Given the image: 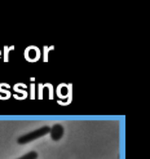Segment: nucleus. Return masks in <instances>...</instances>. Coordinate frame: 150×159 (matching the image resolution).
Wrapping results in <instances>:
<instances>
[{
	"label": "nucleus",
	"mask_w": 150,
	"mask_h": 159,
	"mask_svg": "<svg viewBox=\"0 0 150 159\" xmlns=\"http://www.w3.org/2000/svg\"><path fill=\"white\" fill-rule=\"evenodd\" d=\"M49 131H51L48 125H44V127H42V128H38L34 132H30V133L25 134V136H21L18 139V144H27V142H30V141H34L36 139H40V137L45 136L47 133H49Z\"/></svg>",
	"instance_id": "obj_1"
},
{
	"label": "nucleus",
	"mask_w": 150,
	"mask_h": 159,
	"mask_svg": "<svg viewBox=\"0 0 150 159\" xmlns=\"http://www.w3.org/2000/svg\"><path fill=\"white\" fill-rule=\"evenodd\" d=\"M49 133H51V137H52V140H54V141H58V140H60L62 136H64V127L60 125V124L53 125L52 128H51V131H49Z\"/></svg>",
	"instance_id": "obj_2"
},
{
	"label": "nucleus",
	"mask_w": 150,
	"mask_h": 159,
	"mask_svg": "<svg viewBox=\"0 0 150 159\" xmlns=\"http://www.w3.org/2000/svg\"><path fill=\"white\" fill-rule=\"evenodd\" d=\"M36 158H38V153L36 152H30V153L22 155V157L17 158V159H36Z\"/></svg>",
	"instance_id": "obj_3"
}]
</instances>
